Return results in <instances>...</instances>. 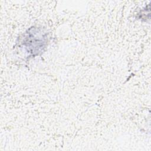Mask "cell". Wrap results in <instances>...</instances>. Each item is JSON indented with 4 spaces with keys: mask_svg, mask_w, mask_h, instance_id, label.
<instances>
[{
    "mask_svg": "<svg viewBox=\"0 0 151 151\" xmlns=\"http://www.w3.org/2000/svg\"><path fill=\"white\" fill-rule=\"evenodd\" d=\"M37 28H31L25 34L26 37L23 41V45L25 47L27 52L33 56L38 55L45 47L47 39L45 34H42Z\"/></svg>",
    "mask_w": 151,
    "mask_h": 151,
    "instance_id": "cell-1",
    "label": "cell"
}]
</instances>
